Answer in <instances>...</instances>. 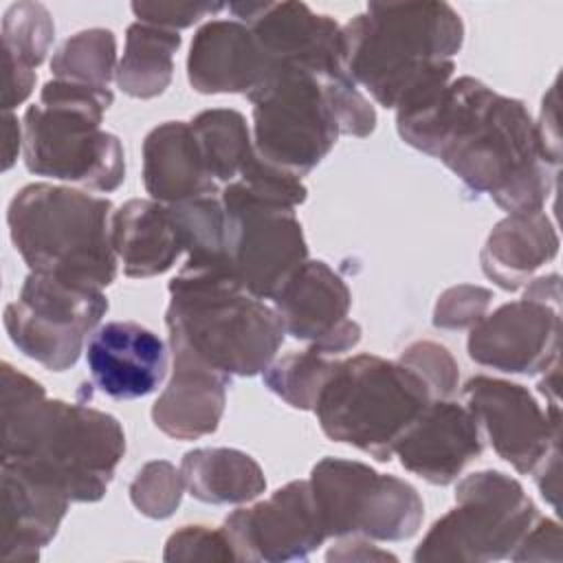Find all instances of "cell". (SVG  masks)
<instances>
[{
	"label": "cell",
	"mask_w": 563,
	"mask_h": 563,
	"mask_svg": "<svg viewBox=\"0 0 563 563\" xmlns=\"http://www.w3.org/2000/svg\"><path fill=\"white\" fill-rule=\"evenodd\" d=\"M2 169H11L15 163L18 154L22 152L24 145V134H22V123L13 112H2Z\"/></svg>",
	"instance_id": "cell-42"
},
{
	"label": "cell",
	"mask_w": 563,
	"mask_h": 563,
	"mask_svg": "<svg viewBox=\"0 0 563 563\" xmlns=\"http://www.w3.org/2000/svg\"><path fill=\"white\" fill-rule=\"evenodd\" d=\"M167 290L169 350L227 376H255L275 361L286 336L279 314L227 266L185 262Z\"/></svg>",
	"instance_id": "cell-4"
},
{
	"label": "cell",
	"mask_w": 563,
	"mask_h": 563,
	"mask_svg": "<svg viewBox=\"0 0 563 563\" xmlns=\"http://www.w3.org/2000/svg\"><path fill=\"white\" fill-rule=\"evenodd\" d=\"M431 400L424 380L400 361L356 354L334 361L312 411L330 440L389 462Z\"/></svg>",
	"instance_id": "cell-7"
},
{
	"label": "cell",
	"mask_w": 563,
	"mask_h": 563,
	"mask_svg": "<svg viewBox=\"0 0 563 563\" xmlns=\"http://www.w3.org/2000/svg\"><path fill=\"white\" fill-rule=\"evenodd\" d=\"M108 198L51 183H31L9 202V235L31 273L106 288L119 260L110 235Z\"/></svg>",
	"instance_id": "cell-5"
},
{
	"label": "cell",
	"mask_w": 563,
	"mask_h": 563,
	"mask_svg": "<svg viewBox=\"0 0 563 563\" xmlns=\"http://www.w3.org/2000/svg\"><path fill=\"white\" fill-rule=\"evenodd\" d=\"M246 99L253 106L257 154L292 176L310 174L341 136L325 81L297 64L271 62Z\"/></svg>",
	"instance_id": "cell-9"
},
{
	"label": "cell",
	"mask_w": 563,
	"mask_h": 563,
	"mask_svg": "<svg viewBox=\"0 0 563 563\" xmlns=\"http://www.w3.org/2000/svg\"><path fill=\"white\" fill-rule=\"evenodd\" d=\"M143 185L152 200L163 205L222 191L209 176L196 134L185 121H165L147 132L143 141Z\"/></svg>",
	"instance_id": "cell-23"
},
{
	"label": "cell",
	"mask_w": 563,
	"mask_h": 563,
	"mask_svg": "<svg viewBox=\"0 0 563 563\" xmlns=\"http://www.w3.org/2000/svg\"><path fill=\"white\" fill-rule=\"evenodd\" d=\"M222 530L238 561H303L328 539L308 479L288 482L268 499L233 510Z\"/></svg>",
	"instance_id": "cell-14"
},
{
	"label": "cell",
	"mask_w": 563,
	"mask_h": 563,
	"mask_svg": "<svg viewBox=\"0 0 563 563\" xmlns=\"http://www.w3.org/2000/svg\"><path fill=\"white\" fill-rule=\"evenodd\" d=\"M55 40V22L40 2H15L2 18V112L24 103L35 86V68Z\"/></svg>",
	"instance_id": "cell-26"
},
{
	"label": "cell",
	"mask_w": 563,
	"mask_h": 563,
	"mask_svg": "<svg viewBox=\"0 0 563 563\" xmlns=\"http://www.w3.org/2000/svg\"><path fill=\"white\" fill-rule=\"evenodd\" d=\"M110 235L128 277L161 275L185 253L167 205L152 198H132L112 211Z\"/></svg>",
	"instance_id": "cell-25"
},
{
	"label": "cell",
	"mask_w": 563,
	"mask_h": 563,
	"mask_svg": "<svg viewBox=\"0 0 563 563\" xmlns=\"http://www.w3.org/2000/svg\"><path fill=\"white\" fill-rule=\"evenodd\" d=\"M559 464H561V446L552 449L541 462L539 466L532 471L537 486L543 495L545 501H550L556 508V497H559Z\"/></svg>",
	"instance_id": "cell-41"
},
{
	"label": "cell",
	"mask_w": 563,
	"mask_h": 563,
	"mask_svg": "<svg viewBox=\"0 0 563 563\" xmlns=\"http://www.w3.org/2000/svg\"><path fill=\"white\" fill-rule=\"evenodd\" d=\"M202 152L205 167L218 185L235 183L257 156L251 128L233 108H211L189 121Z\"/></svg>",
	"instance_id": "cell-29"
},
{
	"label": "cell",
	"mask_w": 563,
	"mask_h": 563,
	"mask_svg": "<svg viewBox=\"0 0 563 563\" xmlns=\"http://www.w3.org/2000/svg\"><path fill=\"white\" fill-rule=\"evenodd\" d=\"M222 9V2H132V13L139 22L172 31L187 29Z\"/></svg>",
	"instance_id": "cell-37"
},
{
	"label": "cell",
	"mask_w": 563,
	"mask_h": 563,
	"mask_svg": "<svg viewBox=\"0 0 563 563\" xmlns=\"http://www.w3.org/2000/svg\"><path fill=\"white\" fill-rule=\"evenodd\" d=\"M493 301V290L460 284L446 288L435 303L433 325L442 330H471L486 317V310Z\"/></svg>",
	"instance_id": "cell-36"
},
{
	"label": "cell",
	"mask_w": 563,
	"mask_h": 563,
	"mask_svg": "<svg viewBox=\"0 0 563 563\" xmlns=\"http://www.w3.org/2000/svg\"><path fill=\"white\" fill-rule=\"evenodd\" d=\"M187 490L180 468L167 460L147 462L130 484L134 508L150 519H167L176 512Z\"/></svg>",
	"instance_id": "cell-33"
},
{
	"label": "cell",
	"mask_w": 563,
	"mask_h": 563,
	"mask_svg": "<svg viewBox=\"0 0 563 563\" xmlns=\"http://www.w3.org/2000/svg\"><path fill=\"white\" fill-rule=\"evenodd\" d=\"M117 66V37L110 29H86L70 35L51 59L55 79L97 88H110Z\"/></svg>",
	"instance_id": "cell-31"
},
{
	"label": "cell",
	"mask_w": 563,
	"mask_h": 563,
	"mask_svg": "<svg viewBox=\"0 0 563 563\" xmlns=\"http://www.w3.org/2000/svg\"><path fill=\"white\" fill-rule=\"evenodd\" d=\"M220 198L231 275L257 299H273L308 260V242L295 209L257 198L238 183L224 185Z\"/></svg>",
	"instance_id": "cell-12"
},
{
	"label": "cell",
	"mask_w": 563,
	"mask_h": 563,
	"mask_svg": "<svg viewBox=\"0 0 563 563\" xmlns=\"http://www.w3.org/2000/svg\"><path fill=\"white\" fill-rule=\"evenodd\" d=\"M229 11L253 31L268 62L297 64L323 81L347 75L343 26L306 2H231Z\"/></svg>",
	"instance_id": "cell-15"
},
{
	"label": "cell",
	"mask_w": 563,
	"mask_h": 563,
	"mask_svg": "<svg viewBox=\"0 0 563 563\" xmlns=\"http://www.w3.org/2000/svg\"><path fill=\"white\" fill-rule=\"evenodd\" d=\"M484 438L473 411L457 400H431L398 440L394 455L429 484L446 486L482 455Z\"/></svg>",
	"instance_id": "cell-18"
},
{
	"label": "cell",
	"mask_w": 563,
	"mask_h": 563,
	"mask_svg": "<svg viewBox=\"0 0 563 563\" xmlns=\"http://www.w3.org/2000/svg\"><path fill=\"white\" fill-rule=\"evenodd\" d=\"M539 512L523 486L501 471H477L455 486V508L440 517L413 552L416 563H486L510 559Z\"/></svg>",
	"instance_id": "cell-8"
},
{
	"label": "cell",
	"mask_w": 563,
	"mask_h": 563,
	"mask_svg": "<svg viewBox=\"0 0 563 563\" xmlns=\"http://www.w3.org/2000/svg\"><path fill=\"white\" fill-rule=\"evenodd\" d=\"M559 92H556V81L550 86L548 95L543 97L541 103V117L534 121L537 128V139L543 158L548 161L550 167L559 169L561 165V134H559Z\"/></svg>",
	"instance_id": "cell-39"
},
{
	"label": "cell",
	"mask_w": 563,
	"mask_h": 563,
	"mask_svg": "<svg viewBox=\"0 0 563 563\" xmlns=\"http://www.w3.org/2000/svg\"><path fill=\"white\" fill-rule=\"evenodd\" d=\"M271 306L286 334L308 341L330 358L361 341V325L347 319L352 292L343 277L321 260H306L273 295Z\"/></svg>",
	"instance_id": "cell-16"
},
{
	"label": "cell",
	"mask_w": 563,
	"mask_h": 563,
	"mask_svg": "<svg viewBox=\"0 0 563 563\" xmlns=\"http://www.w3.org/2000/svg\"><path fill=\"white\" fill-rule=\"evenodd\" d=\"M343 44L354 84L396 110L451 81L464 24L446 2H369L343 26Z\"/></svg>",
	"instance_id": "cell-3"
},
{
	"label": "cell",
	"mask_w": 563,
	"mask_h": 563,
	"mask_svg": "<svg viewBox=\"0 0 563 563\" xmlns=\"http://www.w3.org/2000/svg\"><path fill=\"white\" fill-rule=\"evenodd\" d=\"M167 209L187 262L227 266V213L220 194L196 196Z\"/></svg>",
	"instance_id": "cell-30"
},
{
	"label": "cell",
	"mask_w": 563,
	"mask_h": 563,
	"mask_svg": "<svg viewBox=\"0 0 563 563\" xmlns=\"http://www.w3.org/2000/svg\"><path fill=\"white\" fill-rule=\"evenodd\" d=\"M336 358H330L308 345L301 352H290L275 358L264 372V385L295 409L312 411L321 385L325 383Z\"/></svg>",
	"instance_id": "cell-32"
},
{
	"label": "cell",
	"mask_w": 563,
	"mask_h": 563,
	"mask_svg": "<svg viewBox=\"0 0 563 563\" xmlns=\"http://www.w3.org/2000/svg\"><path fill=\"white\" fill-rule=\"evenodd\" d=\"M466 350L475 363L497 372H545L559 361V306L532 297L501 303L471 328Z\"/></svg>",
	"instance_id": "cell-17"
},
{
	"label": "cell",
	"mask_w": 563,
	"mask_h": 563,
	"mask_svg": "<svg viewBox=\"0 0 563 563\" xmlns=\"http://www.w3.org/2000/svg\"><path fill=\"white\" fill-rule=\"evenodd\" d=\"M172 352V378L152 405L156 429L176 440H198L218 429L231 376L216 372L194 356Z\"/></svg>",
	"instance_id": "cell-21"
},
{
	"label": "cell",
	"mask_w": 563,
	"mask_h": 563,
	"mask_svg": "<svg viewBox=\"0 0 563 563\" xmlns=\"http://www.w3.org/2000/svg\"><path fill=\"white\" fill-rule=\"evenodd\" d=\"M106 312L101 288L29 271L18 299L4 308V330L24 356L64 372L77 363Z\"/></svg>",
	"instance_id": "cell-11"
},
{
	"label": "cell",
	"mask_w": 563,
	"mask_h": 563,
	"mask_svg": "<svg viewBox=\"0 0 563 563\" xmlns=\"http://www.w3.org/2000/svg\"><path fill=\"white\" fill-rule=\"evenodd\" d=\"M398 361L424 380L433 400L451 398L457 391L460 367L444 345L435 341H416L400 352Z\"/></svg>",
	"instance_id": "cell-34"
},
{
	"label": "cell",
	"mask_w": 563,
	"mask_h": 563,
	"mask_svg": "<svg viewBox=\"0 0 563 563\" xmlns=\"http://www.w3.org/2000/svg\"><path fill=\"white\" fill-rule=\"evenodd\" d=\"M559 253V233L548 213H508L486 238L479 253L482 271L504 290L523 288L534 271Z\"/></svg>",
	"instance_id": "cell-24"
},
{
	"label": "cell",
	"mask_w": 563,
	"mask_h": 563,
	"mask_svg": "<svg viewBox=\"0 0 563 563\" xmlns=\"http://www.w3.org/2000/svg\"><path fill=\"white\" fill-rule=\"evenodd\" d=\"M462 396L495 453L517 473H532L561 446V407L543 411L523 385L479 374L464 383Z\"/></svg>",
	"instance_id": "cell-13"
},
{
	"label": "cell",
	"mask_w": 563,
	"mask_h": 563,
	"mask_svg": "<svg viewBox=\"0 0 563 563\" xmlns=\"http://www.w3.org/2000/svg\"><path fill=\"white\" fill-rule=\"evenodd\" d=\"M112 90L68 79H51L40 103L22 117V158L31 174L77 183L110 194L125 180V152L119 136L101 130Z\"/></svg>",
	"instance_id": "cell-6"
},
{
	"label": "cell",
	"mask_w": 563,
	"mask_h": 563,
	"mask_svg": "<svg viewBox=\"0 0 563 563\" xmlns=\"http://www.w3.org/2000/svg\"><path fill=\"white\" fill-rule=\"evenodd\" d=\"M178 31L132 22L125 31V48L117 66L119 88L134 99L163 95L174 75V53L180 48Z\"/></svg>",
	"instance_id": "cell-28"
},
{
	"label": "cell",
	"mask_w": 563,
	"mask_h": 563,
	"mask_svg": "<svg viewBox=\"0 0 563 563\" xmlns=\"http://www.w3.org/2000/svg\"><path fill=\"white\" fill-rule=\"evenodd\" d=\"M165 561H238L233 545L222 528L209 526H183L172 532L165 552Z\"/></svg>",
	"instance_id": "cell-35"
},
{
	"label": "cell",
	"mask_w": 563,
	"mask_h": 563,
	"mask_svg": "<svg viewBox=\"0 0 563 563\" xmlns=\"http://www.w3.org/2000/svg\"><path fill=\"white\" fill-rule=\"evenodd\" d=\"M400 139L442 161L473 194L506 213L541 211L556 172L541 154L523 101L475 77H457L396 108Z\"/></svg>",
	"instance_id": "cell-1"
},
{
	"label": "cell",
	"mask_w": 563,
	"mask_h": 563,
	"mask_svg": "<svg viewBox=\"0 0 563 563\" xmlns=\"http://www.w3.org/2000/svg\"><path fill=\"white\" fill-rule=\"evenodd\" d=\"M2 559L35 561L57 534L68 506L64 490L18 468L2 466Z\"/></svg>",
	"instance_id": "cell-22"
},
{
	"label": "cell",
	"mask_w": 563,
	"mask_h": 563,
	"mask_svg": "<svg viewBox=\"0 0 563 563\" xmlns=\"http://www.w3.org/2000/svg\"><path fill=\"white\" fill-rule=\"evenodd\" d=\"M2 466L18 468L70 501L103 499L125 453L121 422L90 405L48 398L42 383L2 363Z\"/></svg>",
	"instance_id": "cell-2"
},
{
	"label": "cell",
	"mask_w": 563,
	"mask_h": 563,
	"mask_svg": "<svg viewBox=\"0 0 563 563\" xmlns=\"http://www.w3.org/2000/svg\"><path fill=\"white\" fill-rule=\"evenodd\" d=\"M268 68L271 62L253 31L235 18L205 22L187 55V79L202 95H249Z\"/></svg>",
	"instance_id": "cell-20"
},
{
	"label": "cell",
	"mask_w": 563,
	"mask_h": 563,
	"mask_svg": "<svg viewBox=\"0 0 563 563\" xmlns=\"http://www.w3.org/2000/svg\"><path fill=\"white\" fill-rule=\"evenodd\" d=\"M328 561H396L394 554L378 550L365 537H341L336 545L325 554Z\"/></svg>",
	"instance_id": "cell-40"
},
{
	"label": "cell",
	"mask_w": 563,
	"mask_h": 563,
	"mask_svg": "<svg viewBox=\"0 0 563 563\" xmlns=\"http://www.w3.org/2000/svg\"><path fill=\"white\" fill-rule=\"evenodd\" d=\"M180 473L189 495L205 504H246L266 490L262 466L240 449L205 446L187 451Z\"/></svg>",
	"instance_id": "cell-27"
},
{
	"label": "cell",
	"mask_w": 563,
	"mask_h": 563,
	"mask_svg": "<svg viewBox=\"0 0 563 563\" xmlns=\"http://www.w3.org/2000/svg\"><path fill=\"white\" fill-rule=\"evenodd\" d=\"M510 561H552L561 563V528L554 519L537 517L532 528L519 541Z\"/></svg>",
	"instance_id": "cell-38"
},
{
	"label": "cell",
	"mask_w": 563,
	"mask_h": 563,
	"mask_svg": "<svg viewBox=\"0 0 563 563\" xmlns=\"http://www.w3.org/2000/svg\"><path fill=\"white\" fill-rule=\"evenodd\" d=\"M308 482L328 539L405 541L422 526L420 493L409 482L363 462L323 457L312 466Z\"/></svg>",
	"instance_id": "cell-10"
},
{
	"label": "cell",
	"mask_w": 563,
	"mask_h": 563,
	"mask_svg": "<svg viewBox=\"0 0 563 563\" xmlns=\"http://www.w3.org/2000/svg\"><path fill=\"white\" fill-rule=\"evenodd\" d=\"M86 363L95 387L114 400L150 396L167 376L163 339L134 321L99 325L86 345Z\"/></svg>",
	"instance_id": "cell-19"
}]
</instances>
